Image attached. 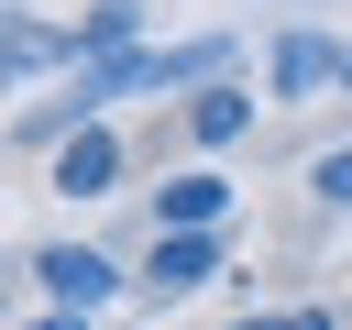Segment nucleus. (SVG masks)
Returning <instances> with one entry per match:
<instances>
[{
	"mask_svg": "<svg viewBox=\"0 0 352 330\" xmlns=\"http://www.w3.org/2000/svg\"><path fill=\"white\" fill-rule=\"evenodd\" d=\"M33 286H44L55 308H99V297L121 286V264L88 253V242H44V253H33Z\"/></svg>",
	"mask_w": 352,
	"mask_h": 330,
	"instance_id": "obj_1",
	"label": "nucleus"
},
{
	"mask_svg": "<svg viewBox=\"0 0 352 330\" xmlns=\"http://www.w3.org/2000/svg\"><path fill=\"white\" fill-rule=\"evenodd\" d=\"M209 275H220V231H154L143 297H187V286H209Z\"/></svg>",
	"mask_w": 352,
	"mask_h": 330,
	"instance_id": "obj_2",
	"label": "nucleus"
},
{
	"mask_svg": "<svg viewBox=\"0 0 352 330\" xmlns=\"http://www.w3.org/2000/svg\"><path fill=\"white\" fill-rule=\"evenodd\" d=\"M330 77H352V55H341L330 33H286V44H275V99H319Z\"/></svg>",
	"mask_w": 352,
	"mask_h": 330,
	"instance_id": "obj_3",
	"label": "nucleus"
},
{
	"mask_svg": "<svg viewBox=\"0 0 352 330\" xmlns=\"http://www.w3.org/2000/svg\"><path fill=\"white\" fill-rule=\"evenodd\" d=\"M55 187H66V198H110V187H121V143H110L99 121H77L66 154H55Z\"/></svg>",
	"mask_w": 352,
	"mask_h": 330,
	"instance_id": "obj_4",
	"label": "nucleus"
},
{
	"mask_svg": "<svg viewBox=\"0 0 352 330\" xmlns=\"http://www.w3.org/2000/svg\"><path fill=\"white\" fill-rule=\"evenodd\" d=\"M220 209H231V176L187 165V176H165V198H154V231H220Z\"/></svg>",
	"mask_w": 352,
	"mask_h": 330,
	"instance_id": "obj_5",
	"label": "nucleus"
},
{
	"mask_svg": "<svg viewBox=\"0 0 352 330\" xmlns=\"http://www.w3.org/2000/svg\"><path fill=\"white\" fill-rule=\"evenodd\" d=\"M242 132H253V88H231V77H220V88H198V99H187V143H198V154H220V143H242Z\"/></svg>",
	"mask_w": 352,
	"mask_h": 330,
	"instance_id": "obj_6",
	"label": "nucleus"
},
{
	"mask_svg": "<svg viewBox=\"0 0 352 330\" xmlns=\"http://www.w3.org/2000/svg\"><path fill=\"white\" fill-rule=\"evenodd\" d=\"M132 33H143V0H88V11H77V55H88V66L132 55Z\"/></svg>",
	"mask_w": 352,
	"mask_h": 330,
	"instance_id": "obj_7",
	"label": "nucleus"
},
{
	"mask_svg": "<svg viewBox=\"0 0 352 330\" xmlns=\"http://www.w3.org/2000/svg\"><path fill=\"white\" fill-rule=\"evenodd\" d=\"M55 55H77V33H55V22H33V11H11V22H0V66H11V77L55 66Z\"/></svg>",
	"mask_w": 352,
	"mask_h": 330,
	"instance_id": "obj_8",
	"label": "nucleus"
},
{
	"mask_svg": "<svg viewBox=\"0 0 352 330\" xmlns=\"http://www.w3.org/2000/svg\"><path fill=\"white\" fill-rule=\"evenodd\" d=\"M308 187H319L330 209H352V143H341V154H319V165H308Z\"/></svg>",
	"mask_w": 352,
	"mask_h": 330,
	"instance_id": "obj_9",
	"label": "nucleus"
},
{
	"mask_svg": "<svg viewBox=\"0 0 352 330\" xmlns=\"http://www.w3.org/2000/svg\"><path fill=\"white\" fill-rule=\"evenodd\" d=\"M286 330H341V319L330 308H286Z\"/></svg>",
	"mask_w": 352,
	"mask_h": 330,
	"instance_id": "obj_10",
	"label": "nucleus"
},
{
	"mask_svg": "<svg viewBox=\"0 0 352 330\" xmlns=\"http://www.w3.org/2000/svg\"><path fill=\"white\" fill-rule=\"evenodd\" d=\"M22 330H88V308H55V319H22Z\"/></svg>",
	"mask_w": 352,
	"mask_h": 330,
	"instance_id": "obj_11",
	"label": "nucleus"
},
{
	"mask_svg": "<svg viewBox=\"0 0 352 330\" xmlns=\"http://www.w3.org/2000/svg\"><path fill=\"white\" fill-rule=\"evenodd\" d=\"M231 330H286V319H231Z\"/></svg>",
	"mask_w": 352,
	"mask_h": 330,
	"instance_id": "obj_12",
	"label": "nucleus"
}]
</instances>
